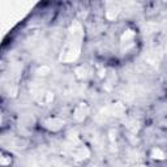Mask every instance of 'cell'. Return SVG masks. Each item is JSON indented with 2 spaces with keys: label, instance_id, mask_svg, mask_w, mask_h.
<instances>
[]
</instances>
